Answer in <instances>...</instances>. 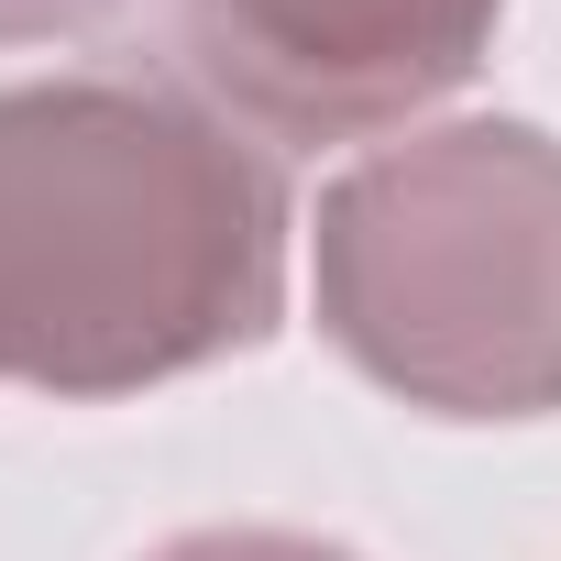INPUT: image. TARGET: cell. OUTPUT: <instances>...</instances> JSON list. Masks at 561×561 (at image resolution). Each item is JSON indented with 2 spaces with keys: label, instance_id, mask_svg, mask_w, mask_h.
<instances>
[{
  "label": "cell",
  "instance_id": "7a4b0ae2",
  "mask_svg": "<svg viewBox=\"0 0 561 561\" xmlns=\"http://www.w3.org/2000/svg\"><path fill=\"white\" fill-rule=\"evenodd\" d=\"M320 331L430 419L561 408V144L539 122H440L320 187Z\"/></svg>",
  "mask_w": 561,
  "mask_h": 561
},
{
  "label": "cell",
  "instance_id": "6da1fadb",
  "mask_svg": "<svg viewBox=\"0 0 561 561\" xmlns=\"http://www.w3.org/2000/svg\"><path fill=\"white\" fill-rule=\"evenodd\" d=\"M287 309V176L165 78L0 89V386L133 397Z\"/></svg>",
  "mask_w": 561,
  "mask_h": 561
},
{
  "label": "cell",
  "instance_id": "5b68a950",
  "mask_svg": "<svg viewBox=\"0 0 561 561\" xmlns=\"http://www.w3.org/2000/svg\"><path fill=\"white\" fill-rule=\"evenodd\" d=\"M122 0H0V45H67V34H100Z\"/></svg>",
  "mask_w": 561,
  "mask_h": 561
},
{
  "label": "cell",
  "instance_id": "277c9868",
  "mask_svg": "<svg viewBox=\"0 0 561 561\" xmlns=\"http://www.w3.org/2000/svg\"><path fill=\"white\" fill-rule=\"evenodd\" d=\"M154 561H353V550L298 539V528H187V539H165Z\"/></svg>",
  "mask_w": 561,
  "mask_h": 561
},
{
  "label": "cell",
  "instance_id": "3957f363",
  "mask_svg": "<svg viewBox=\"0 0 561 561\" xmlns=\"http://www.w3.org/2000/svg\"><path fill=\"white\" fill-rule=\"evenodd\" d=\"M495 12L506 0H176V34L231 122L353 144L462 89L495 45Z\"/></svg>",
  "mask_w": 561,
  "mask_h": 561
}]
</instances>
